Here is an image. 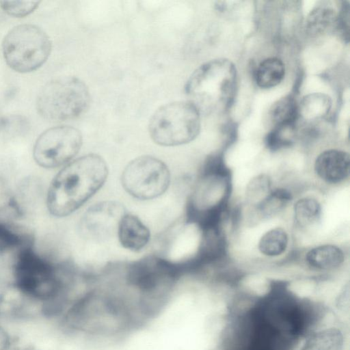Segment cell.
I'll list each match as a JSON object with an SVG mask.
<instances>
[{
    "mask_svg": "<svg viewBox=\"0 0 350 350\" xmlns=\"http://www.w3.org/2000/svg\"><path fill=\"white\" fill-rule=\"evenodd\" d=\"M310 306L286 293H272L238 322L232 350H292L312 320Z\"/></svg>",
    "mask_w": 350,
    "mask_h": 350,
    "instance_id": "6da1fadb",
    "label": "cell"
},
{
    "mask_svg": "<svg viewBox=\"0 0 350 350\" xmlns=\"http://www.w3.org/2000/svg\"><path fill=\"white\" fill-rule=\"evenodd\" d=\"M107 175L105 161L96 154L83 155L68 163L49 187V211L57 217L70 215L103 187Z\"/></svg>",
    "mask_w": 350,
    "mask_h": 350,
    "instance_id": "7a4b0ae2",
    "label": "cell"
},
{
    "mask_svg": "<svg viewBox=\"0 0 350 350\" xmlns=\"http://www.w3.org/2000/svg\"><path fill=\"white\" fill-rule=\"evenodd\" d=\"M237 85V71L229 59L218 58L200 66L189 77L185 92L201 113L209 114L229 108Z\"/></svg>",
    "mask_w": 350,
    "mask_h": 350,
    "instance_id": "3957f363",
    "label": "cell"
},
{
    "mask_svg": "<svg viewBox=\"0 0 350 350\" xmlns=\"http://www.w3.org/2000/svg\"><path fill=\"white\" fill-rule=\"evenodd\" d=\"M200 113L189 100L176 101L158 108L152 115L148 131L154 143L176 146L191 142L200 131Z\"/></svg>",
    "mask_w": 350,
    "mask_h": 350,
    "instance_id": "277c9868",
    "label": "cell"
},
{
    "mask_svg": "<svg viewBox=\"0 0 350 350\" xmlns=\"http://www.w3.org/2000/svg\"><path fill=\"white\" fill-rule=\"evenodd\" d=\"M90 102L85 83L76 77H66L54 79L42 88L37 98V109L44 118L61 122L83 114Z\"/></svg>",
    "mask_w": 350,
    "mask_h": 350,
    "instance_id": "5b68a950",
    "label": "cell"
},
{
    "mask_svg": "<svg viewBox=\"0 0 350 350\" xmlns=\"http://www.w3.org/2000/svg\"><path fill=\"white\" fill-rule=\"evenodd\" d=\"M48 36L33 25H20L10 30L3 42L5 62L13 70L28 72L41 66L49 56Z\"/></svg>",
    "mask_w": 350,
    "mask_h": 350,
    "instance_id": "8992f818",
    "label": "cell"
},
{
    "mask_svg": "<svg viewBox=\"0 0 350 350\" xmlns=\"http://www.w3.org/2000/svg\"><path fill=\"white\" fill-rule=\"evenodd\" d=\"M170 172L161 160L141 156L129 162L121 176L124 190L133 198L148 200L158 198L168 189Z\"/></svg>",
    "mask_w": 350,
    "mask_h": 350,
    "instance_id": "52a82bcc",
    "label": "cell"
},
{
    "mask_svg": "<svg viewBox=\"0 0 350 350\" xmlns=\"http://www.w3.org/2000/svg\"><path fill=\"white\" fill-rule=\"evenodd\" d=\"M82 143L83 137L77 129L69 126L52 127L38 137L33 147V159L42 167H57L72 160Z\"/></svg>",
    "mask_w": 350,
    "mask_h": 350,
    "instance_id": "ba28073f",
    "label": "cell"
},
{
    "mask_svg": "<svg viewBox=\"0 0 350 350\" xmlns=\"http://www.w3.org/2000/svg\"><path fill=\"white\" fill-rule=\"evenodd\" d=\"M126 213L124 206L116 201H104L94 204L83 214L80 230L84 237L102 241L116 234L119 222Z\"/></svg>",
    "mask_w": 350,
    "mask_h": 350,
    "instance_id": "9c48e42d",
    "label": "cell"
},
{
    "mask_svg": "<svg viewBox=\"0 0 350 350\" xmlns=\"http://www.w3.org/2000/svg\"><path fill=\"white\" fill-rule=\"evenodd\" d=\"M314 168L323 180L332 184L340 183L349 176V154L338 149L326 150L317 157Z\"/></svg>",
    "mask_w": 350,
    "mask_h": 350,
    "instance_id": "30bf717a",
    "label": "cell"
},
{
    "mask_svg": "<svg viewBox=\"0 0 350 350\" xmlns=\"http://www.w3.org/2000/svg\"><path fill=\"white\" fill-rule=\"evenodd\" d=\"M117 236L123 247L139 252L148 243L150 232L137 216L125 213L119 222Z\"/></svg>",
    "mask_w": 350,
    "mask_h": 350,
    "instance_id": "8fae6325",
    "label": "cell"
},
{
    "mask_svg": "<svg viewBox=\"0 0 350 350\" xmlns=\"http://www.w3.org/2000/svg\"><path fill=\"white\" fill-rule=\"evenodd\" d=\"M342 250L336 245L325 244L309 250L306 255L307 263L312 267L329 270L340 267L344 262Z\"/></svg>",
    "mask_w": 350,
    "mask_h": 350,
    "instance_id": "7c38bea8",
    "label": "cell"
},
{
    "mask_svg": "<svg viewBox=\"0 0 350 350\" xmlns=\"http://www.w3.org/2000/svg\"><path fill=\"white\" fill-rule=\"evenodd\" d=\"M332 100L326 94L312 93L305 96L298 105L299 117L314 121L325 118L329 112Z\"/></svg>",
    "mask_w": 350,
    "mask_h": 350,
    "instance_id": "4fadbf2b",
    "label": "cell"
},
{
    "mask_svg": "<svg viewBox=\"0 0 350 350\" xmlns=\"http://www.w3.org/2000/svg\"><path fill=\"white\" fill-rule=\"evenodd\" d=\"M285 75V66L277 57H269L261 62L256 70V83L261 88H273L281 83Z\"/></svg>",
    "mask_w": 350,
    "mask_h": 350,
    "instance_id": "5bb4252c",
    "label": "cell"
},
{
    "mask_svg": "<svg viewBox=\"0 0 350 350\" xmlns=\"http://www.w3.org/2000/svg\"><path fill=\"white\" fill-rule=\"evenodd\" d=\"M342 333L336 328L319 331L310 335L301 350H343Z\"/></svg>",
    "mask_w": 350,
    "mask_h": 350,
    "instance_id": "9a60e30c",
    "label": "cell"
},
{
    "mask_svg": "<svg viewBox=\"0 0 350 350\" xmlns=\"http://www.w3.org/2000/svg\"><path fill=\"white\" fill-rule=\"evenodd\" d=\"M336 15L335 10L327 3H323L316 6L306 18V31L313 36L323 33L334 25Z\"/></svg>",
    "mask_w": 350,
    "mask_h": 350,
    "instance_id": "2e32d148",
    "label": "cell"
},
{
    "mask_svg": "<svg viewBox=\"0 0 350 350\" xmlns=\"http://www.w3.org/2000/svg\"><path fill=\"white\" fill-rule=\"evenodd\" d=\"M269 117L274 126L295 124L299 114L295 97L288 94L275 101L270 108Z\"/></svg>",
    "mask_w": 350,
    "mask_h": 350,
    "instance_id": "e0dca14e",
    "label": "cell"
},
{
    "mask_svg": "<svg viewBox=\"0 0 350 350\" xmlns=\"http://www.w3.org/2000/svg\"><path fill=\"white\" fill-rule=\"evenodd\" d=\"M288 243L286 232L275 228L265 232L258 242V250L267 256H277L284 252Z\"/></svg>",
    "mask_w": 350,
    "mask_h": 350,
    "instance_id": "ac0fdd59",
    "label": "cell"
},
{
    "mask_svg": "<svg viewBox=\"0 0 350 350\" xmlns=\"http://www.w3.org/2000/svg\"><path fill=\"white\" fill-rule=\"evenodd\" d=\"M321 206L318 200L312 198H303L294 205V216L301 226H308L317 222L321 217Z\"/></svg>",
    "mask_w": 350,
    "mask_h": 350,
    "instance_id": "d6986e66",
    "label": "cell"
},
{
    "mask_svg": "<svg viewBox=\"0 0 350 350\" xmlns=\"http://www.w3.org/2000/svg\"><path fill=\"white\" fill-rule=\"evenodd\" d=\"M296 135V124H282L275 126L266 137L269 148L276 150L291 146Z\"/></svg>",
    "mask_w": 350,
    "mask_h": 350,
    "instance_id": "ffe728a7",
    "label": "cell"
},
{
    "mask_svg": "<svg viewBox=\"0 0 350 350\" xmlns=\"http://www.w3.org/2000/svg\"><path fill=\"white\" fill-rule=\"evenodd\" d=\"M291 199V194L284 189H277L270 193L258 204V209L265 216L280 211Z\"/></svg>",
    "mask_w": 350,
    "mask_h": 350,
    "instance_id": "44dd1931",
    "label": "cell"
},
{
    "mask_svg": "<svg viewBox=\"0 0 350 350\" xmlns=\"http://www.w3.org/2000/svg\"><path fill=\"white\" fill-rule=\"evenodd\" d=\"M38 1H3L1 8L9 14L23 17L32 12L38 6Z\"/></svg>",
    "mask_w": 350,
    "mask_h": 350,
    "instance_id": "7402d4cb",
    "label": "cell"
},
{
    "mask_svg": "<svg viewBox=\"0 0 350 350\" xmlns=\"http://www.w3.org/2000/svg\"><path fill=\"white\" fill-rule=\"evenodd\" d=\"M270 182L267 176L260 175L253 178L247 188V196L250 200H260L265 196V198L270 193Z\"/></svg>",
    "mask_w": 350,
    "mask_h": 350,
    "instance_id": "603a6c76",
    "label": "cell"
},
{
    "mask_svg": "<svg viewBox=\"0 0 350 350\" xmlns=\"http://www.w3.org/2000/svg\"><path fill=\"white\" fill-rule=\"evenodd\" d=\"M19 338L7 323L0 321V350H19Z\"/></svg>",
    "mask_w": 350,
    "mask_h": 350,
    "instance_id": "cb8c5ba5",
    "label": "cell"
},
{
    "mask_svg": "<svg viewBox=\"0 0 350 350\" xmlns=\"http://www.w3.org/2000/svg\"><path fill=\"white\" fill-rule=\"evenodd\" d=\"M349 3L347 1L342 2L334 23L338 33L342 38L347 41L349 38Z\"/></svg>",
    "mask_w": 350,
    "mask_h": 350,
    "instance_id": "d4e9b609",
    "label": "cell"
},
{
    "mask_svg": "<svg viewBox=\"0 0 350 350\" xmlns=\"http://www.w3.org/2000/svg\"><path fill=\"white\" fill-rule=\"evenodd\" d=\"M21 241V237L16 232L0 223V252L17 247Z\"/></svg>",
    "mask_w": 350,
    "mask_h": 350,
    "instance_id": "484cf974",
    "label": "cell"
}]
</instances>
